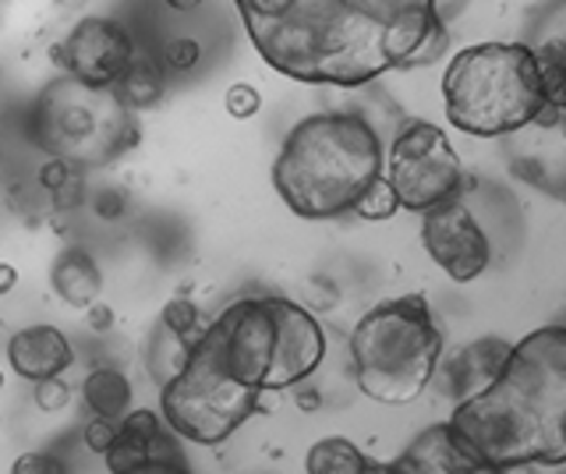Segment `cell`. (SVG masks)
<instances>
[{"label":"cell","mask_w":566,"mask_h":474,"mask_svg":"<svg viewBox=\"0 0 566 474\" xmlns=\"http://www.w3.org/2000/svg\"><path fill=\"white\" fill-rule=\"evenodd\" d=\"M32 386H35V390H32L35 408L46 411V414H57V411H64L67 403H71V386L61 376L40 379V382H32Z\"/></svg>","instance_id":"4316f807"},{"label":"cell","mask_w":566,"mask_h":474,"mask_svg":"<svg viewBox=\"0 0 566 474\" xmlns=\"http://www.w3.org/2000/svg\"><path fill=\"white\" fill-rule=\"evenodd\" d=\"M0 390H4V372H0Z\"/></svg>","instance_id":"f35d334b"},{"label":"cell","mask_w":566,"mask_h":474,"mask_svg":"<svg viewBox=\"0 0 566 474\" xmlns=\"http://www.w3.org/2000/svg\"><path fill=\"white\" fill-rule=\"evenodd\" d=\"M447 46H450V32H447V22H432V29L424 32L421 43L407 54L403 67H424V64H432L439 61L442 54H447Z\"/></svg>","instance_id":"484cf974"},{"label":"cell","mask_w":566,"mask_h":474,"mask_svg":"<svg viewBox=\"0 0 566 474\" xmlns=\"http://www.w3.org/2000/svg\"><path fill=\"white\" fill-rule=\"evenodd\" d=\"M85 326L93 329V333H106V329L114 326V308L103 305V297H99V302H93V305L85 308Z\"/></svg>","instance_id":"4dcf8cb0"},{"label":"cell","mask_w":566,"mask_h":474,"mask_svg":"<svg viewBox=\"0 0 566 474\" xmlns=\"http://www.w3.org/2000/svg\"><path fill=\"white\" fill-rule=\"evenodd\" d=\"M294 403H297L301 411H315L323 400H318V393H315V390H308V386H301V390L294 393Z\"/></svg>","instance_id":"e575fe53"},{"label":"cell","mask_w":566,"mask_h":474,"mask_svg":"<svg viewBox=\"0 0 566 474\" xmlns=\"http://www.w3.org/2000/svg\"><path fill=\"white\" fill-rule=\"evenodd\" d=\"M354 382L368 400L411 403L418 400L442 358V333L421 294L389 297L371 305L350 329Z\"/></svg>","instance_id":"8992f818"},{"label":"cell","mask_w":566,"mask_h":474,"mask_svg":"<svg viewBox=\"0 0 566 474\" xmlns=\"http://www.w3.org/2000/svg\"><path fill=\"white\" fill-rule=\"evenodd\" d=\"M8 365L18 379L40 382L50 376H64L71 365H75V350L71 340L57 326L50 323H35L11 333L8 340Z\"/></svg>","instance_id":"5bb4252c"},{"label":"cell","mask_w":566,"mask_h":474,"mask_svg":"<svg viewBox=\"0 0 566 474\" xmlns=\"http://www.w3.org/2000/svg\"><path fill=\"white\" fill-rule=\"evenodd\" d=\"M503 474H538V464H506Z\"/></svg>","instance_id":"8d00e7d4"},{"label":"cell","mask_w":566,"mask_h":474,"mask_svg":"<svg viewBox=\"0 0 566 474\" xmlns=\"http://www.w3.org/2000/svg\"><path fill=\"white\" fill-rule=\"evenodd\" d=\"M305 471L308 474H386V464L371 461L368 453L344 435H326L305 453Z\"/></svg>","instance_id":"ac0fdd59"},{"label":"cell","mask_w":566,"mask_h":474,"mask_svg":"<svg viewBox=\"0 0 566 474\" xmlns=\"http://www.w3.org/2000/svg\"><path fill=\"white\" fill-rule=\"evenodd\" d=\"M114 439H117V421L111 418H88L85 421V429H82V446L93 453V456H103L106 450L114 446Z\"/></svg>","instance_id":"83f0119b"},{"label":"cell","mask_w":566,"mask_h":474,"mask_svg":"<svg viewBox=\"0 0 566 474\" xmlns=\"http://www.w3.org/2000/svg\"><path fill=\"white\" fill-rule=\"evenodd\" d=\"M450 429L495 467L566 464V326L513 344L500 376L453 408Z\"/></svg>","instance_id":"7a4b0ae2"},{"label":"cell","mask_w":566,"mask_h":474,"mask_svg":"<svg viewBox=\"0 0 566 474\" xmlns=\"http://www.w3.org/2000/svg\"><path fill=\"white\" fill-rule=\"evenodd\" d=\"M382 178L394 188L400 209L424 213L439 202L457 199L460 156L442 128L429 120H407L382 156Z\"/></svg>","instance_id":"9c48e42d"},{"label":"cell","mask_w":566,"mask_h":474,"mask_svg":"<svg viewBox=\"0 0 566 474\" xmlns=\"http://www.w3.org/2000/svg\"><path fill=\"white\" fill-rule=\"evenodd\" d=\"M164 4H167L170 11H177V14H188V11H195V8H202L206 0H164Z\"/></svg>","instance_id":"d590c367"},{"label":"cell","mask_w":566,"mask_h":474,"mask_svg":"<svg viewBox=\"0 0 566 474\" xmlns=\"http://www.w3.org/2000/svg\"><path fill=\"white\" fill-rule=\"evenodd\" d=\"M559 467H563V471H559V474H566V464H559Z\"/></svg>","instance_id":"60d3db41"},{"label":"cell","mask_w":566,"mask_h":474,"mask_svg":"<svg viewBox=\"0 0 566 474\" xmlns=\"http://www.w3.org/2000/svg\"><path fill=\"white\" fill-rule=\"evenodd\" d=\"M510 347L513 344H506L500 337H482L468 347H460L453 355V361H447V365L439 361L436 376L442 382V393L453 397L457 403L474 397V393H482L485 386L500 376L503 361L510 358Z\"/></svg>","instance_id":"9a60e30c"},{"label":"cell","mask_w":566,"mask_h":474,"mask_svg":"<svg viewBox=\"0 0 566 474\" xmlns=\"http://www.w3.org/2000/svg\"><path fill=\"white\" fill-rule=\"evenodd\" d=\"M202 54H206V50L195 36H170V40L159 43L156 61L164 64V72L188 75V72H195V67L202 64Z\"/></svg>","instance_id":"7402d4cb"},{"label":"cell","mask_w":566,"mask_h":474,"mask_svg":"<svg viewBox=\"0 0 566 474\" xmlns=\"http://www.w3.org/2000/svg\"><path fill=\"white\" fill-rule=\"evenodd\" d=\"M82 400H85L88 414L120 421L132 411V400H135L128 372H120L117 365H96L82 382Z\"/></svg>","instance_id":"e0dca14e"},{"label":"cell","mask_w":566,"mask_h":474,"mask_svg":"<svg viewBox=\"0 0 566 474\" xmlns=\"http://www.w3.org/2000/svg\"><path fill=\"white\" fill-rule=\"evenodd\" d=\"M382 138L354 110L312 114L287 131L273 160L280 202L301 220H340L382 173Z\"/></svg>","instance_id":"3957f363"},{"label":"cell","mask_w":566,"mask_h":474,"mask_svg":"<svg viewBox=\"0 0 566 474\" xmlns=\"http://www.w3.org/2000/svg\"><path fill=\"white\" fill-rule=\"evenodd\" d=\"M159 456H177V446L170 439L167 421L149 408H132L117 421V439L114 446L106 450L99 461L106 474H128Z\"/></svg>","instance_id":"4fadbf2b"},{"label":"cell","mask_w":566,"mask_h":474,"mask_svg":"<svg viewBox=\"0 0 566 474\" xmlns=\"http://www.w3.org/2000/svg\"><path fill=\"white\" fill-rule=\"evenodd\" d=\"M468 8V0H436V19L439 22H450V19H457L460 11Z\"/></svg>","instance_id":"d6a6232c"},{"label":"cell","mask_w":566,"mask_h":474,"mask_svg":"<svg viewBox=\"0 0 566 474\" xmlns=\"http://www.w3.org/2000/svg\"><path fill=\"white\" fill-rule=\"evenodd\" d=\"M386 474H503V467L489 464L450 429V421H442L415 435L411 446L386 464Z\"/></svg>","instance_id":"7c38bea8"},{"label":"cell","mask_w":566,"mask_h":474,"mask_svg":"<svg viewBox=\"0 0 566 474\" xmlns=\"http://www.w3.org/2000/svg\"><path fill=\"white\" fill-rule=\"evenodd\" d=\"M138 54L135 32L111 14H88L67 29V36L53 46L61 72L93 89H114L120 75Z\"/></svg>","instance_id":"30bf717a"},{"label":"cell","mask_w":566,"mask_h":474,"mask_svg":"<svg viewBox=\"0 0 566 474\" xmlns=\"http://www.w3.org/2000/svg\"><path fill=\"white\" fill-rule=\"evenodd\" d=\"M29 135L46 156H61L75 167H103L128 156L142 143L135 110L114 89H93L71 75L46 82L29 110Z\"/></svg>","instance_id":"52a82bcc"},{"label":"cell","mask_w":566,"mask_h":474,"mask_svg":"<svg viewBox=\"0 0 566 474\" xmlns=\"http://www.w3.org/2000/svg\"><path fill=\"white\" fill-rule=\"evenodd\" d=\"M124 209H128V202H124V196H120L117 188H106L103 196L96 199V213H99L103 220H111V223L124 217Z\"/></svg>","instance_id":"f546056e"},{"label":"cell","mask_w":566,"mask_h":474,"mask_svg":"<svg viewBox=\"0 0 566 474\" xmlns=\"http://www.w3.org/2000/svg\"><path fill=\"white\" fill-rule=\"evenodd\" d=\"M191 344L195 340L177 337V333H170V329H164V326L156 323V333H153V340H149V372H153V379L159 386L170 382L177 372H181L188 355H191Z\"/></svg>","instance_id":"44dd1931"},{"label":"cell","mask_w":566,"mask_h":474,"mask_svg":"<svg viewBox=\"0 0 566 474\" xmlns=\"http://www.w3.org/2000/svg\"><path fill=\"white\" fill-rule=\"evenodd\" d=\"M563 57H566V36H563Z\"/></svg>","instance_id":"ab89813d"},{"label":"cell","mask_w":566,"mask_h":474,"mask_svg":"<svg viewBox=\"0 0 566 474\" xmlns=\"http://www.w3.org/2000/svg\"><path fill=\"white\" fill-rule=\"evenodd\" d=\"M223 110L234 117V120H252L262 110V93L255 89L252 82H234L227 85L223 93Z\"/></svg>","instance_id":"d4e9b609"},{"label":"cell","mask_w":566,"mask_h":474,"mask_svg":"<svg viewBox=\"0 0 566 474\" xmlns=\"http://www.w3.org/2000/svg\"><path fill=\"white\" fill-rule=\"evenodd\" d=\"M35 181L46 191V199L53 209H78L85 199V170L75 167L71 160H61V156H46Z\"/></svg>","instance_id":"ffe728a7"},{"label":"cell","mask_w":566,"mask_h":474,"mask_svg":"<svg viewBox=\"0 0 566 474\" xmlns=\"http://www.w3.org/2000/svg\"><path fill=\"white\" fill-rule=\"evenodd\" d=\"M18 287V270L11 262H0V294H11Z\"/></svg>","instance_id":"836d02e7"},{"label":"cell","mask_w":566,"mask_h":474,"mask_svg":"<svg viewBox=\"0 0 566 474\" xmlns=\"http://www.w3.org/2000/svg\"><path fill=\"white\" fill-rule=\"evenodd\" d=\"M202 347L230 379L252 390H294L318 372L326 333L315 315L291 297H238L199 333Z\"/></svg>","instance_id":"277c9868"},{"label":"cell","mask_w":566,"mask_h":474,"mask_svg":"<svg viewBox=\"0 0 566 474\" xmlns=\"http://www.w3.org/2000/svg\"><path fill=\"white\" fill-rule=\"evenodd\" d=\"M421 244L453 284H471L489 270V234L464 202H439L421 213Z\"/></svg>","instance_id":"8fae6325"},{"label":"cell","mask_w":566,"mask_h":474,"mask_svg":"<svg viewBox=\"0 0 566 474\" xmlns=\"http://www.w3.org/2000/svg\"><path fill=\"white\" fill-rule=\"evenodd\" d=\"M50 287L71 308H88L103 297V270L96 266V259L88 255L82 244H67L57 252L50 266Z\"/></svg>","instance_id":"2e32d148"},{"label":"cell","mask_w":566,"mask_h":474,"mask_svg":"<svg viewBox=\"0 0 566 474\" xmlns=\"http://www.w3.org/2000/svg\"><path fill=\"white\" fill-rule=\"evenodd\" d=\"M259 414V390L230 379L195 337L185 368L159 386V418L195 446H220Z\"/></svg>","instance_id":"ba28073f"},{"label":"cell","mask_w":566,"mask_h":474,"mask_svg":"<svg viewBox=\"0 0 566 474\" xmlns=\"http://www.w3.org/2000/svg\"><path fill=\"white\" fill-rule=\"evenodd\" d=\"M397 209H400V202H397V196H394V188H389V181L379 173V178L361 191V199L354 202L350 213H358V217L368 220V223H379V220H389V217H394Z\"/></svg>","instance_id":"603a6c76"},{"label":"cell","mask_w":566,"mask_h":474,"mask_svg":"<svg viewBox=\"0 0 566 474\" xmlns=\"http://www.w3.org/2000/svg\"><path fill=\"white\" fill-rule=\"evenodd\" d=\"M556 135L563 138V146H566V110H563V114H556Z\"/></svg>","instance_id":"74e56055"},{"label":"cell","mask_w":566,"mask_h":474,"mask_svg":"<svg viewBox=\"0 0 566 474\" xmlns=\"http://www.w3.org/2000/svg\"><path fill=\"white\" fill-rule=\"evenodd\" d=\"M11 474H67L61 456L50 453V450H29V453H18Z\"/></svg>","instance_id":"f1b7e54d"},{"label":"cell","mask_w":566,"mask_h":474,"mask_svg":"<svg viewBox=\"0 0 566 474\" xmlns=\"http://www.w3.org/2000/svg\"><path fill=\"white\" fill-rule=\"evenodd\" d=\"M265 67L301 85L358 89L403 67L432 29L436 0H234Z\"/></svg>","instance_id":"6da1fadb"},{"label":"cell","mask_w":566,"mask_h":474,"mask_svg":"<svg viewBox=\"0 0 566 474\" xmlns=\"http://www.w3.org/2000/svg\"><path fill=\"white\" fill-rule=\"evenodd\" d=\"M159 326L177 333V337H188V340H195L206 329L199 305L188 302V297H170V302L164 305V312H159Z\"/></svg>","instance_id":"cb8c5ba5"},{"label":"cell","mask_w":566,"mask_h":474,"mask_svg":"<svg viewBox=\"0 0 566 474\" xmlns=\"http://www.w3.org/2000/svg\"><path fill=\"white\" fill-rule=\"evenodd\" d=\"M128 474H191V471L181 464V456H159V461H149Z\"/></svg>","instance_id":"1f68e13d"},{"label":"cell","mask_w":566,"mask_h":474,"mask_svg":"<svg viewBox=\"0 0 566 474\" xmlns=\"http://www.w3.org/2000/svg\"><path fill=\"white\" fill-rule=\"evenodd\" d=\"M114 93H117V99L128 110H149V107H156V103L164 99V93H167L164 64L156 61V54L138 50L135 61L128 64V72H124L120 82L114 85Z\"/></svg>","instance_id":"d6986e66"},{"label":"cell","mask_w":566,"mask_h":474,"mask_svg":"<svg viewBox=\"0 0 566 474\" xmlns=\"http://www.w3.org/2000/svg\"><path fill=\"white\" fill-rule=\"evenodd\" d=\"M442 103L457 131L500 138L535 125L545 110L538 54L524 43H474L442 75Z\"/></svg>","instance_id":"5b68a950"}]
</instances>
